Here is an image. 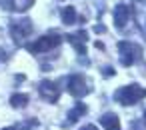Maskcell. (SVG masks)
Here are the masks:
<instances>
[{
	"label": "cell",
	"instance_id": "obj_1",
	"mask_svg": "<svg viewBox=\"0 0 146 130\" xmlns=\"http://www.w3.org/2000/svg\"><path fill=\"white\" fill-rule=\"evenodd\" d=\"M116 98H118L120 104L132 106V104L140 102L142 98H146V88H142L140 84H128V86H122L116 92Z\"/></svg>",
	"mask_w": 146,
	"mask_h": 130
},
{
	"label": "cell",
	"instance_id": "obj_3",
	"mask_svg": "<svg viewBox=\"0 0 146 130\" xmlns=\"http://www.w3.org/2000/svg\"><path fill=\"white\" fill-rule=\"evenodd\" d=\"M118 50H120V62L124 64V66H130L132 62H136L140 56H142V50H140V46L138 44H134V42H120L118 44Z\"/></svg>",
	"mask_w": 146,
	"mask_h": 130
},
{
	"label": "cell",
	"instance_id": "obj_5",
	"mask_svg": "<svg viewBox=\"0 0 146 130\" xmlns=\"http://www.w3.org/2000/svg\"><path fill=\"white\" fill-rule=\"evenodd\" d=\"M68 92L76 98H80L88 92V86H86V80H84L82 74H72L68 78Z\"/></svg>",
	"mask_w": 146,
	"mask_h": 130
},
{
	"label": "cell",
	"instance_id": "obj_16",
	"mask_svg": "<svg viewBox=\"0 0 146 130\" xmlns=\"http://www.w3.org/2000/svg\"><path fill=\"white\" fill-rule=\"evenodd\" d=\"M94 46H96V48H100V50H102V48H104V44H102V42H100V40H96V44H94Z\"/></svg>",
	"mask_w": 146,
	"mask_h": 130
},
{
	"label": "cell",
	"instance_id": "obj_9",
	"mask_svg": "<svg viewBox=\"0 0 146 130\" xmlns=\"http://www.w3.org/2000/svg\"><path fill=\"white\" fill-rule=\"evenodd\" d=\"M86 40H88V36H86V32H76V34H70L68 36V42L74 46V50L78 52V54H84V46H86Z\"/></svg>",
	"mask_w": 146,
	"mask_h": 130
},
{
	"label": "cell",
	"instance_id": "obj_12",
	"mask_svg": "<svg viewBox=\"0 0 146 130\" xmlns=\"http://www.w3.org/2000/svg\"><path fill=\"white\" fill-rule=\"evenodd\" d=\"M10 104H12L14 108H22V106L28 104V96H26V94H12Z\"/></svg>",
	"mask_w": 146,
	"mask_h": 130
},
{
	"label": "cell",
	"instance_id": "obj_6",
	"mask_svg": "<svg viewBox=\"0 0 146 130\" xmlns=\"http://www.w3.org/2000/svg\"><path fill=\"white\" fill-rule=\"evenodd\" d=\"M38 90H40V96L48 102H56L60 96V86H58V82H52V80H44Z\"/></svg>",
	"mask_w": 146,
	"mask_h": 130
},
{
	"label": "cell",
	"instance_id": "obj_10",
	"mask_svg": "<svg viewBox=\"0 0 146 130\" xmlns=\"http://www.w3.org/2000/svg\"><path fill=\"white\" fill-rule=\"evenodd\" d=\"M100 124L104 126V130H120V120H118V116H116V114H110V112L100 118Z\"/></svg>",
	"mask_w": 146,
	"mask_h": 130
},
{
	"label": "cell",
	"instance_id": "obj_7",
	"mask_svg": "<svg viewBox=\"0 0 146 130\" xmlns=\"http://www.w3.org/2000/svg\"><path fill=\"white\" fill-rule=\"evenodd\" d=\"M128 18H130V6L128 4H116V8H114V24H116V28H124Z\"/></svg>",
	"mask_w": 146,
	"mask_h": 130
},
{
	"label": "cell",
	"instance_id": "obj_11",
	"mask_svg": "<svg viewBox=\"0 0 146 130\" xmlns=\"http://www.w3.org/2000/svg\"><path fill=\"white\" fill-rule=\"evenodd\" d=\"M62 22L68 24V26L76 22V10H74L72 6H64V8H62Z\"/></svg>",
	"mask_w": 146,
	"mask_h": 130
},
{
	"label": "cell",
	"instance_id": "obj_14",
	"mask_svg": "<svg viewBox=\"0 0 146 130\" xmlns=\"http://www.w3.org/2000/svg\"><path fill=\"white\" fill-rule=\"evenodd\" d=\"M84 112H86V106H84V104H78V106L70 112V122H74V120H76L78 116H82Z\"/></svg>",
	"mask_w": 146,
	"mask_h": 130
},
{
	"label": "cell",
	"instance_id": "obj_4",
	"mask_svg": "<svg viewBox=\"0 0 146 130\" xmlns=\"http://www.w3.org/2000/svg\"><path fill=\"white\" fill-rule=\"evenodd\" d=\"M130 12H132V16H134V22H136L138 30H140L142 36L146 38V0H134Z\"/></svg>",
	"mask_w": 146,
	"mask_h": 130
},
{
	"label": "cell",
	"instance_id": "obj_8",
	"mask_svg": "<svg viewBox=\"0 0 146 130\" xmlns=\"http://www.w3.org/2000/svg\"><path fill=\"white\" fill-rule=\"evenodd\" d=\"M30 32H32V24H30V20H26V18H20V24H14V26H12V34H14L16 40L26 38Z\"/></svg>",
	"mask_w": 146,
	"mask_h": 130
},
{
	"label": "cell",
	"instance_id": "obj_13",
	"mask_svg": "<svg viewBox=\"0 0 146 130\" xmlns=\"http://www.w3.org/2000/svg\"><path fill=\"white\" fill-rule=\"evenodd\" d=\"M6 2H12V0H6ZM34 0H14V4L10 6L12 10H28L32 6Z\"/></svg>",
	"mask_w": 146,
	"mask_h": 130
},
{
	"label": "cell",
	"instance_id": "obj_2",
	"mask_svg": "<svg viewBox=\"0 0 146 130\" xmlns=\"http://www.w3.org/2000/svg\"><path fill=\"white\" fill-rule=\"evenodd\" d=\"M60 42H62V36H60V34H56V32H50V34L40 36L34 44H30V46H28V50H30V52H34V54H38V52H48V50L56 48Z\"/></svg>",
	"mask_w": 146,
	"mask_h": 130
},
{
	"label": "cell",
	"instance_id": "obj_15",
	"mask_svg": "<svg viewBox=\"0 0 146 130\" xmlns=\"http://www.w3.org/2000/svg\"><path fill=\"white\" fill-rule=\"evenodd\" d=\"M80 130H98V128H96L94 124H86V126H84V128H80Z\"/></svg>",
	"mask_w": 146,
	"mask_h": 130
}]
</instances>
